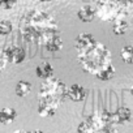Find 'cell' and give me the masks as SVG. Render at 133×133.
<instances>
[{"label":"cell","instance_id":"cell-1","mask_svg":"<svg viewBox=\"0 0 133 133\" xmlns=\"http://www.w3.org/2000/svg\"><path fill=\"white\" fill-rule=\"evenodd\" d=\"M21 34L25 42L43 46L50 38L60 34L57 22L46 11L33 9L24 17Z\"/></svg>","mask_w":133,"mask_h":133},{"label":"cell","instance_id":"cell-2","mask_svg":"<svg viewBox=\"0 0 133 133\" xmlns=\"http://www.w3.org/2000/svg\"><path fill=\"white\" fill-rule=\"evenodd\" d=\"M65 90L66 85L61 80L56 77H50L44 80L37 95L39 101L38 104L39 116L42 117L54 116L65 99Z\"/></svg>","mask_w":133,"mask_h":133},{"label":"cell","instance_id":"cell-3","mask_svg":"<svg viewBox=\"0 0 133 133\" xmlns=\"http://www.w3.org/2000/svg\"><path fill=\"white\" fill-rule=\"evenodd\" d=\"M78 61L82 66V69L94 77L112 65V54L107 48L106 44H103L99 41H94L85 48L77 51Z\"/></svg>","mask_w":133,"mask_h":133},{"label":"cell","instance_id":"cell-4","mask_svg":"<svg viewBox=\"0 0 133 133\" xmlns=\"http://www.w3.org/2000/svg\"><path fill=\"white\" fill-rule=\"evenodd\" d=\"M133 0H98L95 7V17L106 22L125 20L130 13Z\"/></svg>","mask_w":133,"mask_h":133},{"label":"cell","instance_id":"cell-5","mask_svg":"<svg viewBox=\"0 0 133 133\" xmlns=\"http://www.w3.org/2000/svg\"><path fill=\"white\" fill-rule=\"evenodd\" d=\"M78 133H116L111 121V112L107 110H98L82 120L77 128Z\"/></svg>","mask_w":133,"mask_h":133},{"label":"cell","instance_id":"cell-6","mask_svg":"<svg viewBox=\"0 0 133 133\" xmlns=\"http://www.w3.org/2000/svg\"><path fill=\"white\" fill-rule=\"evenodd\" d=\"M3 51H4L7 63H11V64H21L26 57V51L18 46H8L3 48Z\"/></svg>","mask_w":133,"mask_h":133},{"label":"cell","instance_id":"cell-7","mask_svg":"<svg viewBox=\"0 0 133 133\" xmlns=\"http://www.w3.org/2000/svg\"><path fill=\"white\" fill-rule=\"evenodd\" d=\"M65 98L71 99L72 102H82L86 98V89L78 84H73L65 90Z\"/></svg>","mask_w":133,"mask_h":133},{"label":"cell","instance_id":"cell-8","mask_svg":"<svg viewBox=\"0 0 133 133\" xmlns=\"http://www.w3.org/2000/svg\"><path fill=\"white\" fill-rule=\"evenodd\" d=\"M130 119H132V111L128 107H120L115 112H111V121L114 125L125 124L130 121Z\"/></svg>","mask_w":133,"mask_h":133},{"label":"cell","instance_id":"cell-9","mask_svg":"<svg viewBox=\"0 0 133 133\" xmlns=\"http://www.w3.org/2000/svg\"><path fill=\"white\" fill-rule=\"evenodd\" d=\"M35 75H37V77H39L42 80H47V78L52 77L54 68H52V65L48 61H43L35 68Z\"/></svg>","mask_w":133,"mask_h":133},{"label":"cell","instance_id":"cell-10","mask_svg":"<svg viewBox=\"0 0 133 133\" xmlns=\"http://www.w3.org/2000/svg\"><path fill=\"white\" fill-rule=\"evenodd\" d=\"M77 16L82 22H91L95 18V8L86 4L77 12Z\"/></svg>","mask_w":133,"mask_h":133},{"label":"cell","instance_id":"cell-11","mask_svg":"<svg viewBox=\"0 0 133 133\" xmlns=\"http://www.w3.org/2000/svg\"><path fill=\"white\" fill-rule=\"evenodd\" d=\"M17 119V111L12 107H5L0 111V123L2 124H12Z\"/></svg>","mask_w":133,"mask_h":133},{"label":"cell","instance_id":"cell-12","mask_svg":"<svg viewBox=\"0 0 133 133\" xmlns=\"http://www.w3.org/2000/svg\"><path fill=\"white\" fill-rule=\"evenodd\" d=\"M94 41H95L94 35H91V34H89V33H81V34H78L77 38H76L75 47H76L77 51H80V50L85 48L86 46H89L90 43H93Z\"/></svg>","mask_w":133,"mask_h":133},{"label":"cell","instance_id":"cell-13","mask_svg":"<svg viewBox=\"0 0 133 133\" xmlns=\"http://www.w3.org/2000/svg\"><path fill=\"white\" fill-rule=\"evenodd\" d=\"M43 47L47 50V51H51V52H56V51H60L63 48V39H61V35L57 34L52 38H50L44 44Z\"/></svg>","mask_w":133,"mask_h":133},{"label":"cell","instance_id":"cell-14","mask_svg":"<svg viewBox=\"0 0 133 133\" xmlns=\"http://www.w3.org/2000/svg\"><path fill=\"white\" fill-rule=\"evenodd\" d=\"M31 88H33V85H31L29 81H24V80H21V81H18L17 85H16V89H15L16 95L24 98V97H26V95L30 94Z\"/></svg>","mask_w":133,"mask_h":133},{"label":"cell","instance_id":"cell-15","mask_svg":"<svg viewBox=\"0 0 133 133\" xmlns=\"http://www.w3.org/2000/svg\"><path fill=\"white\" fill-rule=\"evenodd\" d=\"M128 28H129V25H128L127 20H116V21H114L112 30H114V34L123 35V34H125L128 31Z\"/></svg>","mask_w":133,"mask_h":133},{"label":"cell","instance_id":"cell-16","mask_svg":"<svg viewBox=\"0 0 133 133\" xmlns=\"http://www.w3.org/2000/svg\"><path fill=\"white\" fill-rule=\"evenodd\" d=\"M114 76H115V66L112 64V65L108 66V68H106L104 71H102L101 73H98L95 76V78L99 80V81H110Z\"/></svg>","mask_w":133,"mask_h":133},{"label":"cell","instance_id":"cell-17","mask_svg":"<svg viewBox=\"0 0 133 133\" xmlns=\"http://www.w3.org/2000/svg\"><path fill=\"white\" fill-rule=\"evenodd\" d=\"M120 57L123 59L124 63L132 64L133 63V47L132 46H125L120 50Z\"/></svg>","mask_w":133,"mask_h":133},{"label":"cell","instance_id":"cell-18","mask_svg":"<svg viewBox=\"0 0 133 133\" xmlns=\"http://www.w3.org/2000/svg\"><path fill=\"white\" fill-rule=\"evenodd\" d=\"M13 29V25L11 21L8 20H3V21H0V35H8L11 34Z\"/></svg>","mask_w":133,"mask_h":133},{"label":"cell","instance_id":"cell-19","mask_svg":"<svg viewBox=\"0 0 133 133\" xmlns=\"http://www.w3.org/2000/svg\"><path fill=\"white\" fill-rule=\"evenodd\" d=\"M16 4H17V0H0V8L5 11L15 8Z\"/></svg>","mask_w":133,"mask_h":133},{"label":"cell","instance_id":"cell-20","mask_svg":"<svg viewBox=\"0 0 133 133\" xmlns=\"http://www.w3.org/2000/svg\"><path fill=\"white\" fill-rule=\"evenodd\" d=\"M7 59H5V55H4V51L3 48L0 47V75H2V72L5 69V66H7Z\"/></svg>","mask_w":133,"mask_h":133},{"label":"cell","instance_id":"cell-21","mask_svg":"<svg viewBox=\"0 0 133 133\" xmlns=\"http://www.w3.org/2000/svg\"><path fill=\"white\" fill-rule=\"evenodd\" d=\"M25 133H43V132L39 130V129H34V130H30V132H26V130H25Z\"/></svg>","mask_w":133,"mask_h":133},{"label":"cell","instance_id":"cell-22","mask_svg":"<svg viewBox=\"0 0 133 133\" xmlns=\"http://www.w3.org/2000/svg\"><path fill=\"white\" fill-rule=\"evenodd\" d=\"M39 2H42V3H50V2H52V0H39Z\"/></svg>","mask_w":133,"mask_h":133},{"label":"cell","instance_id":"cell-23","mask_svg":"<svg viewBox=\"0 0 133 133\" xmlns=\"http://www.w3.org/2000/svg\"><path fill=\"white\" fill-rule=\"evenodd\" d=\"M12 133H25V130H15V132H12Z\"/></svg>","mask_w":133,"mask_h":133}]
</instances>
